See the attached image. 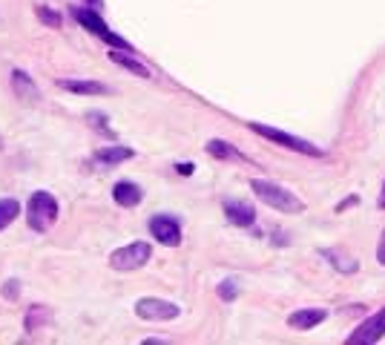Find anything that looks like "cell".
<instances>
[{
  "label": "cell",
  "mask_w": 385,
  "mask_h": 345,
  "mask_svg": "<svg viewBox=\"0 0 385 345\" xmlns=\"http://www.w3.org/2000/svg\"><path fill=\"white\" fill-rule=\"evenodd\" d=\"M250 190L256 193L259 202H265L267 207L279 210V213H302V210H305V202H302L296 193H291L287 187L276 184V182L253 179V182H250Z\"/></svg>",
  "instance_id": "cell-1"
},
{
  "label": "cell",
  "mask_w": 385,
  "mask_h": 345,
  "mask_svg": "<svg viewBox=\"0 0 385 345\" xmlns=\"http://www.w3.org/2000/svg\"><path fill=\"white\" fill-rule=\"evenodd\" d=\"M57 219V199L46 190H35L26 204V222L35 233H46Z\"/></svg>",
  "instance_id": "cell-2"
},
{
  "label": "cell",
  "mask_w": 385,
  "mask_h": 345,
  "mask_svg": "<svg viewBox=\"0 0 385 345\" xmlns=\"http://www.w3.org/2000/svg\"><path fill=\"white\" fill-rule=\"evenodd\" d=\"M72 17L78 21L84 29H89L95 37H101V41H107L112 49H124V52H136L132 49V44L129 41H124L121 35H115L104 21H101V12L98 9H87V6H75L72 9Z\"/></svg>",
  "instance_id": "cell-3"
},
{
  "label": "cell",
  "mask_w": 385,
  "mask_h": 345,
  "mask_svg": "<svg viewBox=\"0 0 385 345\" xmlns=\"http://www.w3.org/2000/svg\"><path fill=\"white\" fill-rule=\"evenodd\" d=\"M247 127L253 130L256 136H262V139H267V141H274V144H279V147H285V150L302 152V156H325L322 147H316V144H311V141H305V139H299V136H291V132H285V130L267 127V124H259V121L247 124Z\"/></svg>",
  "instance_id": "cell-4"
},
{
  "label": "cell",
  "mask_w": 385,
  "mask_h": 345,
  "mask_svg": "<svg viewBox=\"0 0 385 345\" xmlns=\"http://www.w3.org/2000/svg\"><path fill=\"white\" fill-rule=\"evenodd\" d=\"M150 256H152L150 242H132L109 254V267L112 271H138L150 262Z\"/></svg>",
  "instance_id": "cell-5"
},
{
  "label": "cell",
  "mask_w": 385,
  "mask_h": 345,
  "mask_svg": "<svg viewBox=\"0 0 385 345\" xmlns=\"http://www.w3.org/2000/svg\"><path fill=\"white\" fill-rule=\"evenodd\" d=\"M179 314H181V308L176 302H167V299H159V297H141L136 302V317L147 319V322H170Z\"/></svg>",
  "instance_id": "cell-6"
},
{
  "label": "cell",
  "mask_w": 385,
  "mask_h": 345,
  "mask_svg": "<svg viewBox=\"0 0 385 345\" xmlns=\"http://www.w3.org/2000/svg\"><path fill=\"white\" fill-rule=\"evenodd\" d=\"M150 233H152V239L167 245V247L181 245V224H179V219H172L167 213H156L150 219Z\"/></svg>",
  "instance_id": "cell-7"
},
{
  "label": "cell",
  "mask_w": 385,
  "mask_h": 345,
  "mask_svg": "<svg viewBox=\"0 0 385 345\" xmlns=\"http://www.w3.org/2000/svg\"><path fill=\"white\" fill-rule=\"evenodd\" d=\"M379 337H385V308L377 311L374 317L365 319L359 328L348 337V342H351V345H371V342H377Z\"/></svg>",
  "instance_id": "cell-8"
},
{
  "label": "cell",
  "mask_w": 385,
  "mask_h": 345,
  "mask_svg": "<svg viewBox=\"0 0 385 345\" xmlns=\"http://www.w3.org/2000/svg\"><path fill=\"white\" fill-rule=\"evenodd\" d=\"M224 216L236 227H253L256 224V207L244 199H224Z\"/></svg>",
  "instance_id": "cell-9"
},
{
  "label": "cell",
  "mask_w": 385,
  "mask_h": 345,
  "mask_svg": "<svg viewBox=\"0 0 385 345\" xmlns=\"http://www.w3.org/2000/svg\"><path fill=\"white\" fill-rule=\"evenodd\" d=\"M112 199H115V204H118V207L129 210V207H138V204H141L144 193H141V187H138L136 182L124 179V182H115V187H112Z\"/></svg>",
  "instance_id": "cell-10"
},
{
  "label": "cell",
  "mask_w": 385,
  "mask_h": 345,
  "mask_svg": "<svg viewBox=\"0 0 385 345\" xmlns=\"http://www.w3.org/2000/svg\"><path fill=\"white\" fill-rule=\"evenodd\" d=\"M325 319H328V311L325 308H299V311H294L291 317H287V325L296 328V331H311V328H316V325H322Z\"/></svg>",
  "instance_id": "cell-11"
},
{
  "label": "cell",
  "mask_w": 385,
  "mask_h": 345,
  "mask_svg": "<svg viewBox=\"0 0 385 345\" xmlns=\"http://www.w3.org/2000/svg\"><path fill=\"white\" fill-rule=\"evenodd\" d=\"M12 87H15V92H17V98H21V101H26V104L41 101V89L35 87V81L24 69H12Z\"/></svg>",
  "instance_id": "cell-12"
},
{
  "label": "cell",
  "mask_w": 385,
  "mask_h": 345,
  "mask_svg": "<svg viewBox=\"0 0 385 345\" xmlns=\"http://www.w3.org/2000/svg\"><path fill=\"white\" fill-rule=\"evenodd\" d=\"M61 87L66 92H75V95H107V92H112L107 84H101V81H87V78H64Z\"/></svg>",
  "instance_id": "cell-13"
},
{
  "label": "cell",
  "mask_w": 385,
  "mask_h": 345,
  "mask_svg": "<svg viewBox=\"0 0 385 345\" xmlns=\"http://www.w3.org/2000/svg\"><path fill=\"white\" fill-rule=\"evenodd\" d=\"M322 259H328V265L334 267V271L339 274H357L359 271V262L351 259V256H345L342 251H334V247H325V251H319Z\"/></svg>",
  "instance_id": "cell-14"
},
{
  "label": "cell",
  "mask_w": 385,
  "mask_h": 345,
  "mask_svg": "<svg viewBox=\"0 0 385 345\" xmlns=\"http://www.w3.org/2000/svg\"><path fill=\"white\" fill-rule=\"evenodd\" d=\"M136 156V150L132 147H101L98 152H95V161L104 164V167H112V164H121L127 159Z\"/></svg>",
  "instance_id": "cell-15"
},
{
  "label": "cell",
  "mask_w": 385,
  "mask_h": 345,
  "mask_svg": "<svg viewBox=\"0 0 385 345\" xmlns=\"http://www.w3.org/2000/svg\"><path fill=\"white\" fill-rule=\"evenodd\" d=\"M204 150H207L213 159H224V161H247L233 144H230V141H222V139H210Z\"/></svg>",
  "instance_id": "cell-16"
},
{
  "label": "cell",
  "mask_w": 385,
  "mask_h": 345,
  "mask_svg": "<svg viewBox=\"0 0 385 345\" xmlns=\"http://www.w3.org/2000/svg\"><path fill=\"white\" fill-rule=\"evenodd\" d=\"M109 61H112L115 67H121V69L132 72V75H138V78H150V69H147L144 64H138L136 57L124 55V49H115V52H109Z\"/></svg>",
  "instance_id": "cell-17"
},
{
  "label": "cell",
  "mask_w": 385,
  "mask_h": 345,
  "mask_svg": "<svg viewBox=\"0 0 385 345\" xmlns=\"http://www.w3.org/2000/svg\"><path fill=\"white\" fill-rule=\"evenodd\" d=\"M17 216H21V204H17V199H0V230L9 227Z\"/></svg>",
  "instance_id": "cell-18"
},
{
  "label": "cell",
  "mask_w": 385,
  "mask_h": 345,
  "mask_svg": "<svg viewBox=\"0 0 385 345\" xmlns=\"http://www.w3.org/2000/svg\"><path fill=\"white\" fill-rule=\"evenodd\" d=\"M35 15L37 17H41V24L44 26H52V29H57V26H61V15H57L55 9H49V6H35Z\"/></svg>",
  "instance_id": "cell-19"
},
{
  "label": "cell",
  "mask_w": 385,
  "mask_h": 345,
  "mask_svg": "<svg viewBox=\"0 0 385 345\" xmlns=\"http://www.w3.org/2000/svg\"><path fill=\"white\" fill-rule=\"evenodd\" d=\"M219 297H222L224 302H233V299L239 297V282H236V279H224V282L219 285Z\"/></svg>",
  "instance_id": "cell-20"
},
{
  "label": "cell",
  "mask_w": 385,
  "mask_h": 345,
  "mask_svg": "<svg viewBox=\"0 0 385 345\" xmlns=\"http://www.w3.org/2000/svg\"><path fill=\"white\" fill-rule=\"evenodd\" d=\"M87 121H92L95 130H104L107 136H112V130L107 127V115L104 112H87Z\"/></svg>",
  "instance_id": "cell-21"
},
{
  "label": "cell",
  "mask_w": 385,
  "mask_h": 345,
  "mask_svg": "<svg viewBox=\"0 0 385 345\" xmlns=\"http://www.w3.org/2000/svg\"><path fill=\"white\" fill-rule=\"evenodd\" d=\"M377 262L385 267V230H382V236H379V245H377Z\"/></svg>",
  "instance_id": "cell-22"
},
{
  "label": "cell",
  "mask_w": 385,
  "mask_h": 345,
  "mask_svg": "<svg viewBox=\"0 0 385 345\" xmlns=\"http://www.w3.org/2000/svg\"><path fill=\"white\" fill-rule=\"evenodd\" d=\"M3 297H6V299H15V297H17V282H15V279H12V282H6Z\"/></svg>",
  "instance_id": "cell-23"
},
{
  "label": "cell",
  "mask_w": 385,
  "mask_h": 345,
  "mask_svg": "<svg viewBox=\"0 0 385 345\" xmlns=\"http://www.w3.org/2000/svg\"><path fill=\"white\" fill-rule=\"evenodd\" d=\"M377 207L385 210V182H382V190H379V199H377Z\"/></svg>",
  "instance_id": "cell-24"
},
{
  "label": "cell",
  "mask_w": 385,
  "mask_h": 345,
  "mask_svg": "<svg viewBox=\"0 0 385 345\" xmlns=\"http://www.w3.org/2000/svg\"><path fill=\"white\" fill-rule=\"evenodd\" d=\"M192 170H196V167H192V164H179V172H181V176H190Z\"/></svg>",
  "instance_id": "cell-25"
},
{
  "label": "cell",
  "mask_w": 385,
  "mask_h": 345,
  "mask_svg": "<svg viewBox=\"0 0 385 345\" xmlns=\"http://www.w3.org/2000/svg\"><path fill=\"white\" fill-rule=\"evenodd\" d=\"M89 3H92V6H101V0H89Z\"/></svg>",
  "instance_id": "cell-26"
},
{
  "label": "cell",
  "mask_w": 385,
  "mask_h": 345,
  "mask_svg": "<svg viewBox=\"0 0 385 345\" xmlns=\"http://www.w3.org/2000/svg\"><path fill=\"white\" fill-rule=\"evenodd\" d=\"M0 150H3V139H0Z\"/></svg>",
  "instance_id": "cell-27"
}]
</instances>
